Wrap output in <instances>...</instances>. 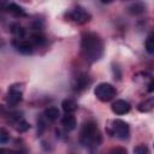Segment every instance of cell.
<instances>
[{
  "label": "cell",
  "mask_w": 154,
  "mask_h": 154,
  "mask_svg": "<svg viewBox=\"0 0 154 154\" xmlns=\"http://www.w3.org/2000/svg\"><path fill=\"white\" fill-rule=\"evenodd\" d=\"M81 53L88 63L99 61L105 53L101 36L94 31H83L81 36Z\"/></svg>",
  "instance_id": "cell-1"
},
{
  "label": "cell",
  "mask_w": 154,
  "mask_h": 154,
  "mask_svg": "<svg viewBox=\"0 0 154 154\" xmlns=\"http://www.w3.org/2000/svg\"><path fill=\"white\" fill-rule=\"evenodd\" d=\"M102 137L101 132L97 128V124L95 122H85L82 125V129L79 131V142L83 147L89 149H95L101 144Z\"/></svg>",
  "instance_id": "cell-2"
},
{
  "label": "cell",
  "mask_w": 154,
  "mask_h": 154,
  "mask_svg": "<svg viewBox=\"0 0 154 154\" xmlns=\"http://www.w3.org/2000/svg\"><path fill=\"white\" fill-rule=\"evenodd\" d=\"M65 17L70 22L78 24V25H83V24L90 22V19H91V14L81 5H76L72 8L67 10L65 12Z\"/></svg>",
  "instance_id": "cell-3"
},
{
  "label": "cell",
  "mask_w": 154,
  "mask_h": 154,
  "mask_svg": "<svg viewBox=\"0 0 154 154\" xmlns=\"http://www.w3.org/2000/svg\"><path fill=\"white\" fill-rule=\"evenodd\" d=\"M94 95L96 96V99L101 102H108L111 100H113L117 95V89L109 84V83H99L95 89H94Z\"/></svg>",
  "instance_id": "cell-4"
},
{
  "label": "cell",
  "mask_w": 154,
  "mask_h": 154,
  "mask_svg": "<svg viewBox=\"0 0 154 154\" xmlns=\"http://www.w3.org/2000/svg\"><path fill=\"white\" fill-rule=\"evenodd\" d=\"M109 134L118 137L119 140H128L130 137V126L122 119H114L109 125Z\"/></svg>",
  "instance_id": "cell-5"
},
{
  "label": "cell",
  "mask_w": 154,
  "mask_h": 154,
  "mask_svg": "<svg viewBox=\"0 0 154 154\" xmlns=\"http://www.w3.org/2000/svg\"><path fill=\"white\" fill-rule=\"evenodd\" d=\"M23 91L24 85L23 83H14L8 88L7 95H6V102L10 107L17 106L23 100Z\"/></svg>",
  "instance_id": "cell-6"
},
{
  "label": "cell",
  "mask_w": 154,
  "mask_h": 154,
  "mask_svg": "<svg viewBox=\"0 0 154 154\" xmlns=\"http://www.w3.org/2000/svg\"><path fill=\"white\" fill-rule=\"evenodd\" d=\"M134 82L137 83L140 87H142L144 89V91L147 93H153L154 91V77L148 73V72H137L136 75H134Z\"/></svg>",
  "instance_id": "cell-7"
},
{
  "label": "cell",
  "mask_w": 154,
  "mask_h": 154,
  "mask_svg": "<svg viewBox=\"0 0 154 154\" xmlns=\"http://www.w3.org/2000/svg\"><path fill=\"white\" fill-rule=\"evenodd\" d=\"M8 116V122L18 132H25L30 129V124L24 119L22 112H11Z\"/></svg>",
  "instance_id": "cell-8"
},
{
  "label": "cell",
  "mask_w": 154,
  "mask_h": 154,
  "mask_svg": "<svg viewBox=\"0 0 154 154\" xmlns=\"http://www.w3.org/2000/svg\"><path fill=\"white\" fill-rule=\"evenodd\" d=\"M12 45L17 52H19L20 54H24V55L31 54L35 49V46L31 43V41L28 38V36L24 38H20V40H12Z\"/></svg>",
  "instance_id": "cell-9"
},
{
  "label": "cell",
  "mask_w": 154,
  "mask_h": 154,
  "mask_svg": "<svg viewBox=\"0 0 154 154\" xmlns=\"http://www.w3.org/2000/svg\"><path fill=\"white\" fill-rule=\"evenodd\" d=\"M91 84V78L87 73H78L72 81V89L75 91H83Z\"/></svg>",
  "instance_id": "cell-10"
},
{
  "label": "cell",
  "mask_w": 154,
  "mask_h": 154,
  "mask_svg": "<svg viewBox=\"0 0 154 154\" xmlns=\"http://www.w3.org/2000/svg\"><path fill=\"white\" fill-rule=\"evenodd\" d=\"M111 109H112V112H113L114 114H117V116H123V114H126V113L130 112L131 105H130L128 101L119 99V100H116V101L112 103Z\"/></svg>",
  "instance_id": "cell-11"
},
{
  "label": "cell",
  "mask_w": 154,
  "mask_h": 154,
  "mask_svg": "<svg viewBox=\"0 0 154 154\" xmlns=\"http://www.w3.org/2000/svg\"><path fill=\"white\" fill-rule=\"evenodd\" d=\"M1 6H2L7 12H10L11 14H13V16H16V17H25V16H26L25 10H24L22 6L14 4V2H5V4H1Z\"/></svg>",
  "instance_id": "cell-12"
},
{
  "label": "cell",
  "mask_w": 154,
  "mask_h": 154,
  "mask_svg": "<svg viewBox=\"0 0 154 154\" xmlns=\"http://www.w3.org/2000/svg\"><path fill=\"white\" fill-rule=\"evenodd\" d=\"M61 125L66 131H72L77 126V119L73 114L65 113V116H63V118H61Z\"/></svg>",
  "instance_id": "cell-13"
},
{
  "label": "cell",
  "mask_w": 154,
  "mask_h": 154,
  "mask_svg": "<svg viewBox=\"0 0 154 154\" xmlns=\"http://www.w3.org/2000/svg\"><path fill=\"white\" fill-rule=\"evenodd\" d=\"M137 109L142 113H147V112H150L152 109H154V96H149V97L144 99L143 101H141L137 106Z\"/></svg>",
  "instance_id": "cell-14"
},
{
  "label": "cell",
  "mask_w": 154,
  "mask_h": 154,
  "mask_svg": "<svg viewBox=\"0 0 154 154\" xmlns=\"http://www.w3.org/2000/svg\"><path fill=\"white\" fill-rule=\"evenodd\" d=\"M61 108H63V111L66 114H73V112L77 111L78 106H77V103H76L75 100H72V99H65L61 102Z\"/></svg>",
  "instance_id": "cell-15"
},
{
  "label": "cell",
  "mask_w": 154,
  "mask_h": 154,
  "mask_svg": "<svg viewBox=\"0 0 154 154\" xmlns=\"http://www.w3.org/2000/svg\"><path fill=\"white\" fill-rule=\"evenodd\" d=\"M59 116H60V113H59V109H58L57 107H48V108H46L45 112H43V117H45L47 120H49V122L57 120V119L59 118Z\"/></svg>",
  "instance_id": "cell-16"
},
{
  "label": "cell",
  "mask_w": 154,
  "mask_h": 154,
  "mask_svg": "<svg viewBox=\"0 0 154 154\" xmlns=\"http://www.w3.org/2000/svg\"><path fill=\"white\" fill-rule=\"evenodd\" d=\"M128 11L131 14L137 16V14H141V13H143L146 11V5L143 2H134L128 7Z\"/></svg>",
  "instance_id": "cell-17"
},
{
  "label": "cell",
  "mask_w": 154,
  "mask_h": 154,
  "mask_svg": "<svg viewBox=\"0 0 154 154\" xmlns=\"http://www.w3.org/2000/svg\"><path fill=\"white\" fill-rule=\"evenodd\" d=\"M146 51L149 54H154V32L150 34L146 40Z\"/></svg>",
  "instance_id": "cell-18"
},
{
  "label": "cell",
  "mask_w": 154,
  "mask_h": 154,
  "mask_svg": "<svg viewBox=\"0 0 154 154\" xmlns=\"http://www.w3.org/2000/svg\"><path fill=\"white\" fill-rule=\"evenodd\" d=\"M132 153L134 154H150L149 148L146 144H138V146H136L132 149Z\"/></svg>",
  "instance_id": "cell-19"
},
{
  "label": "cell",
  "mask_w": 154,
  "mask_h": 154,
  "mask_svg": "<svg viewBox=\"0 0 154 154\" xmlns=\"http://www.w3.org/2000/svg\"><path fill=\"white\" fill-rule=\"evenodd\" d=\"M8 140H10V135H8L7 130L5 128H1V130H0V143L5 144Z\"/></svg>",
  "instance_id": "cell-20"
},
{
  "label": "cell",
  "mask_w": 154,
  "mask_h": 154,
  "mask_svg": "<svg viewBox=\"0 0 154 154\" xmlns=\"http://www.w3.org/2000/svg\"><path fill=\"white\" fill-rule=\"evenodd\" d=\"M108 154H126V149L124 147H113L109 149Z\"/></svg>",
  "instance_id": "cell-21"
},
{
  "label": "cell",
  "mask_w": 154,
  "mask_h": 154,
  "mask_svg": "<svg viewBox=\"0 0 154 154\" xmlns=\"http://www.w3.org/2000/svg\"><path fill=\"white\" fill-rule=\"evenodd\" d=\"M1 154H25V152L23 150H11V149H1Z\"/></svg>",
  "instance_id": "cell-22"
},
{
  "label": "cell",
  "mask_w": 154,
  "mask_h": 154,
  "mask_svg": "<svg viewBox=\"0 0 154 154\" xmlns=\"http://www.w3.org/2000/svg\"><path fill=\"white\" fill-rule=\"evenodd\" d=\"M153 146H154V144H153Z\"/></svg>",
  "instance_id": "cell-23"
}]
</instances>
